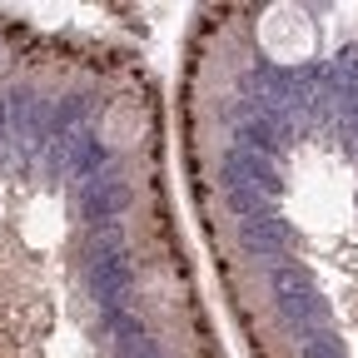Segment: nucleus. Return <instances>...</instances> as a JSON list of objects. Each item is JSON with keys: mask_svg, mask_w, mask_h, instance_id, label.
Segmentation results:
<instances>
[{"mask_svg": "<svg viewBox=\"0 0 358 358\" xmlns=\"http://www.w3.org/2000/svg\"><path fill=\"white\" fill-rule=\"evenodd\" d=\"M145 124V115L134 110V105H120V110H110V120H105V140L120 150V145H129L134 140V129Z\"/></svg>", "mask_w": 358, "mask_h": 358, "instance_id": "nucleus-2", "label": "nucleus"}, {"mask_svg": "<svg viewBox=\"0 0 358 358\" xmlns=\"http://www.w3.org/2000/svg\"><path fill=\"white\" fill-rule=\"evenodd\" d=\"M6 60H10V50H6V40H0V70H6Z\"/></svg>", "mask_w": 358, "mask_h": 358, "instance_id": "nucleus-3", "label": "nucleus"}, {"mask_svg": "<svg viewBox=\"0 0 358 358\" xmlns=\"http://www.w3.org/2000/svg\"><path fill=\"white\" fill-rule=\"evenodd\" d=\"M259 50L274 65H303L319 50V25H313V15L303 6H284L279 0V6L259 10Z\"/></svg>", "mask_w": 358, "mask_h": 358, "instance_id": "nucleus-1", "label": "nucleus"}]
</instances>
